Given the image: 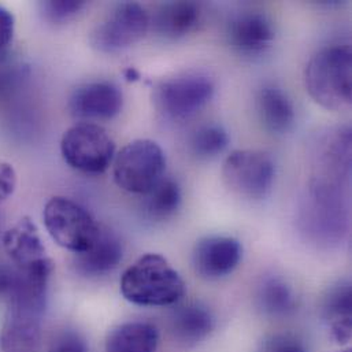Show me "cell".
<instances>
[{
    "label": "cell",
    "mask_w": 352,
    "mask_h": 352,
    "mask_svg": "<svg viewBox=\"0 0 352 352\" xmlns=\"http://www.w3.org/2000/svg\"><path fill=\"white\" fill-rule=\"evenodd\" d=\"M120 289L136 306L165 307L184 298L185 283L165 256L146 254L122 273Z\"/></svg>",
    "instance_id": "obj_1"
},
{
    "label": "cell",
    "mask_w": 352,
    "mask_h": 352,
    "mask_svg": "<svg viewBox=\"0 0 352 352\" xmlns=\"http://www.w3.org/2000/svg\"><path fill=\"white\" fill-rule=\"evenodd\" d=\"M351 70L350 47H325L320 50L306 66V89L324 109L342 111L351 104Z\"/></svg>",
    "instance_id": "obj_2"
},
{
    "label": "cell",
    "mask_w": 352,
    "mask_h": 352,
    "mask_svg": "<svg viewBox=\"0 0 352 352\" xmlns=\"http://www.w3.org/2000/svg\"><path fill=\"white\" fill-rule=\"evenodd\" d=\"M166 157L161 146L148 139L126 144L113 161L114 181L125 192L146 195L164 177Z\"/></svg>",
    "instance_id": "obj_3"
},
{
    "label": "cell",
    "mask_w": 352,
    "mask_h": 352,
    "mask_svg": "<svg viewBox=\"0 0 352 352\" xmlns=\"http://www.w3.org/2000/svg\"><path fill=\"white\" fill-rule=\"evenodd\" d=\"M43 219L51 239L76 255L87 251L100 232V226L81 204L63 196L47 201Z\"/></svg>",
    "instance_id": "obj_4"
},
{
    "label": "cell",
    "mask_w": 352,
    "mask_h": 352,
    "mask_svg": "<svg viewBox=\"0 0 352 352\" xmlns=\"http://www.w3.org/2000/svg\"><path fill=\"white\" fill-rule=\"evenodd\" d=\"M60 154L74 170L87 175H102L113 165L116 143L102 126L81 122L63 133Z\"/></svg>",
    "instance_id": "obj_5"
},
{
    "label": "cell",
    "mask_w": 352,
    "mask_h": 352,
    "mask_svg": "<svg viewBox=\"0 0 352 352\" xmlns=\"http://www.w3.org/2000/svg\"><path fill=\"white\" fill-rule=\"evenodd\" d=\"M214 82L201 73H185L162 81L154 92L157 110L170 121H185L212 98Z\"/></svg>",
    "instance_id": "obj_6"
},
{
    "label": "cell",
    "mask_w": 352,
    "mask_h": 352,
    "mask_svg": "<svg viewBox=\"0 0 352 352\" xmlns=\"http://www.w3.org/2000/svg\"><path fill=\"white\" fill-rule=\"evenodd\" d=\"M276 166L273 160L262 151L237 150L230 153L223 165L225 185L236 195L259 200L266 197L273 186Z\"/></svg>",
    "instance_id": "obj_7"
},
{
    "label": "cell",
    "mask_w": 352,
    "mask_h": 352,
    "mask_svg": "<svg viewBox=\"0 0 352 352\" xmlns=\"http://www.w3.org/2000/svg\"><path fill=\"white\" fill-rule=\"evenodd\" d=\"M150 16L139 3L117 4L92 30L89 41L102 52H118L138 41L148 32Z\"/></svg>",
    "instance_id": "obj_8"
},
{
    "label": "cell",
    "mask_w": 352,
    "mask_h": 352,
    "mask_svg": "<svg viewBox=\"0 0 352 352\" xmlns=\"http://www.w3.org/2000/svg\"><path fill=\"white\" fill-rule=\"evenodd\" d=\"M124 106L121 89L109 81L87 82L77 87L70 99V114L84 121H107L117 117Z\"/></svg>",
    "instance_id": "obj_9"
},
{
    "label": "cell",
    "mask_w": 352,
    "mask_h": 352,
    "mask_svg": "<svg viewBox=\"0 0 352 352\" xmlns=\"http://www.w3.org/2000/svg\"><path fill=\"white\" fill-rule=\"evenodd\" d=\"M241 256L243 247L239 240L226 236H207L196 243L192 263L200 277L218 280L233 273Z\"/></svg>",
    "instance_id": "obj_10"
},
{
    "label": "cell",
    "mask_w": 352,
    "mask_h": 352,
    "mask_svg": "<svg viewBox=\"0 0 352 352\" xmlns=\"http://www.w3.org/2000/svg\"><path fill=\"white\" fill-rule=\"evenodd\" d=\"M229 45L245 56H259L273 44L276 30L270 18L262 12L247 11L234 15L226 28Z\"/></svg>",
    "instance_id": "obj_11"
},
{
    "label": "cell",
    "mask_w": 352,
    "mask_h": 352,
    "mask_svg": "<svg viewBox=\"0 0 352 352\" xmlns=\"http://www.w3.org/2000/svg\"><path fill=\"white\" fill-rule=\"evenodd\" d=\"M3 247L18 270H32L52 263L38 229L29 217L21 218L4 233Z\"/></svg>",
    "instance_id": "obj_12"
},
{
    "label": "cell",
    "mask_w": 352,
    "mask_h": 352,
    "mask_svg": "<svg viewBox=\"0 0 352 352\" xmlns=\"http://www.w3.org/2000/svg\"><path fill=\"white\" fill-rule=\"evenodd\" d=\"M124 258V244L110 229L102 228L95 243L84 252L77 254L74 267L85 277H99L109 274L118 267Z\"/></svg>",
    "instance_id": "obj_13"
},
{
    "label": "cell",
    "mask_w": 352,
    "mask_h": 352,
    "mask_svg": "<svg viewBox=\"0 0 352 352\" xmlns=\"http://www.w3.org/2000/svg\"><path fill=\"white\" fill-rule=\"evenodd\" d=\"M256 109L266 131L283 135L295 122V107L289 96L276 85H265L256 96Z\"/></svg>",
    "instance_id": "obj_14"
},
{
    "label": "cell",
    "mask_w": 352,
    "mask_h": 352,
    "mask_svg": "<svg viewBox=\"0 0 352 352\" xmlns=\"http://www.w3.org/2000/svg\"><path fill=\"white\" fill-rule=\"evenodd\" d=\"M200 7L193 1H170L164 4L154 25L158 34L169 40H178L195 30L200 21Z\"/></svg>",
    "instance_id": "obj_15"
},
{
    "label": "cell",
    "mask_w": 352,
    "mask_h": 352,
    "mask_svg": "<svg viewBox=\"0 0 352 352\" xmlns=\"http://www.w3.org/2000/svg\"><path fill=\"white\" fill-rule=\"evenodd\" d=\"M160 332L150 322H126L113 329L106 340V352H157Z\"/></svg>",
    "instance_id": "obj_16"
},
{
    "label": "cell",
    "mask_w": 352,
    "mask_h": 352,
    "mask_svg": "<svg viewBox=\"0 0 352 352\" xmlns=\"http://www.w3.org/2000/svg\"><path fill=\"white\" fill-rule=\"evenodd\" d=\"M214 324L211 311L199 303L181 306L173 316V331L176 338L185 343L200 342L211 333Z\"/></svg>",
    "instance_id": "obj_17"
},
{
    "label": "cell",
    "mask_w": 352,
    "mask_h": 352,
    "mask_svg": "<svg viewBox=\"0 0 352 352\" xmlns=\"http://www.w3.org/2000/svg\"><path fill=\"white\" fill-rule=\"evenodd\" d=\"M144 196L143 210L151 221H166L173 217L179 208L182 197L178 182L170 177H164Z\"/></svg>",
    "instance_id": "obj_18"
},
{
    "label": "cell",
    "mask_w": 352,
    "mask_h": 352,
    "mask_svg": "<svg viewBox=\"0 0 352 352\" xmlns=\"http://www.w3.org/2000/svg\"><path fill=\"white\" fill-rule=\"evenodd\" d=\"M258 305L270 317H287L296 307V299L291 287L281 278H266L258 289Z\"/></svg>",
    "instance_id": "obj_19"
},
{
    "label": "cell",
    "mask_w": 352,
    "mask_h": 352,
    "mask_svg": "<svg viewBox=\"0 0 352 352\" xmlns=\"http://www.w3.org/2000/svg\"><path fill=\"white\" fill-rule=\"evenodd\" d=\"M229 144V136L223 126L207 124L197 128L189 142L190 153L199 160H212L222 154Z\"/></svg>",
    "instance_id": "obj_20"
},
{
    "label": "cell",
    "mask_w": 352,
    "mask_h": 352,
    "mask_svg": "<svg viewBox=\"0 0 352 352\" xmlns=\"http://www.w3.org/2000/svg\"><path fill=\"white\" fill-rule=\"evenodd\" d=\"M351 284L349 281H340L329 288L324 298V313L332 321V324L351 320Z\"/></svg>",
    "instance_id": "obj_21"
},
{
    "label": "cell",
    "mask_w": 352,
    "mask_h": 352,
    "mask_svg": "<svg viewBox=\"0 0 352 352\" xmlns=\"http://www.w3.org/2000/svg\"><path fill=\"white\" fill-rule=\"evenodd\" d=\"M85 6L77 0H48L40 3V11L45 21L51 23H66L74 18Z\"/></svg>",
    "instance_id": "obj_22"
},
{
    "label": "cell",
    "mask_w": 352,
    "mask_h": 352,
    "mask_svg": "<svg viewBox=\"0 0 352 352\" xmlns=\"http://www.w3.org/2000/svg\"><path fill=\"white\" fill-rule=\"evenodd\" d=\"M47 352H88V344L78 332L63 331L52 340Z\"/></svg>",
    "instance_id": "obj_23"
},
{
    "label": "cell",
    "mask_w": 352,
    "mask_h": 352,
    "mask_svg": "<svg viewBox=\"0 0 352 352\" xmlns=\"http://www.w3.org/2000/svg\"><path fill=\"white\" fill-rule=\"evenodd\" d=\"M261 352H307V350L296 336L280 333L266 339Z\"/></svg>",
    "instance_id": "obj_24"
},
{
    "label": "cell",
    "mask_w": 352,
    "mask_h": 352,
    "mask_svg": "<svg viewBox=\"0 0 352 352\" xmlns=\"http://www.w3.org/2000/svg\"><path fill=\"white\" fill-rule=\"evenodd\" d=\"M15 33V19L10 10L0 6V59L8 52Z\"/></svg>",
    "instance_id": "obj_25"
},
{
    "label": "cell",
    "mask_w": 352,
    "mask_h": 352,
    "mask_svg": "<svg viewBox=\"0 0 352 352\" xmlns=\"http://www.w3.org/2000/svg\"><path fill=\"white\" fill-rule=\"evenodd\" d=\"M16 188V173L11 164L0 161V203L7 200Z\"/></svg>",
    "instance_id": "obj_26"
},
{
    "label": "cell",
    "mask_w": 352,
    "mask_h": 352,
    "mask_svg": "<svg viewBox=\"0 0 352 352\" xmlns=\"http://www.w3.org/2000/svg\"><path fill=\"white\" fill-rule=\"evenodd\" d=\"M18 272L15 266H8L0 263V298H7L11 295L15 283H16Z\"/></svg>",
    "instance_id": "obj_27"
},
{
    "label": "cell",
    "mask_w": 352,
    "mask_h": 352,
    "mask_svg": "<svg viewBox=\"0 0 352 352\" xmlns=\"http://www.w3.org/2000/svg\"><path fill=\"white\" fill-rule=\"evenodd\" d=\"M332 336L338 343L347 344L351 340V320L332 324Z\"/></svg>",
    "instance_id": "obj_28"
},
{
    "label": "cell",
    "mask_w": 352,
    "mask_h": 352,
    "mask_svg": "<svg viewBox=\"0 0 352 352\" xmlns=\"http://www.w3.org/2000/svg\"><path fill=\"white\" fill-rule=\"evenodd\" d=\"M125 78L128 81H138L140 78V73L135 67H128L125 70Z\"/></svg>",
    "instance_id": "obj_29"
},
{
    "label": "cell",
    "mask_w": 352,
    "mask_h": 352,
    "mask_svg": "<svg viewBox=\"0 0 352 352\" xmlns=\"http://www.w3.org/2000/svg\"><path fill=\"white\" fill-rule=\"evenodd\" d=\"M342 352H351V351H342Z\"/></svg>",
    "instance_id": "obj_30"
}]
</instances>
